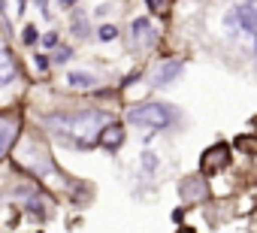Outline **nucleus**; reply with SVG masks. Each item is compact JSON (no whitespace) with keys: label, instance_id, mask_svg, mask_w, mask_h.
I'll use <instances>...</instances> for the list:
<instances>
[{"label":"nucleus","instance_id":"nucleus-4","mask_svg":"<svg viewBox=\"0 0 257 233\" xmlns=\"http://www.w3.org/2000/svg\"><path fill=\"white\" fill-rule=\"evenodd\" d=\"M230 25L242 34H254L257 31V0H245V4H239L233 13H230Z\"/></svg>","mask_w":257,"mask_h":233},{"label":"nucleus","instance_id":"nucleus-12","mask_svg":"<svg viewBox=\"0 0 257 233\" xmlns=\"http://www.w3.org/2000/svg\"><path fill=\"white\" fill-rule=\"evenodd\" d=\"M67 82H70V88H79V91H85V88H91L97 79H94L91 73H70V79H67Z\"/></svg>","mask_w":257,"mask_h":233},{"label":"nucleus","instance_id":"nucleus-22","mask_svg":"<svg viewBox=\"0 0 257 233\" xmlns=\"http://www.w3.org/2000/svg\"><path fill=\"white\" fill-rule=\"evenodd\" d=\"M37 67H40V70H46V67H49V61H46V55H37Z\"/></svg>","mask_w":257,"mask_h":233},{"label":"nucleus","instance_id":"nucleus-24","mask_svg":"<svg viewBox=\"0 0 257 233\" xmlns=\"http://www.w3.org/2000/svg\"><path fill=\"white\" fill-rule=\"evenodd\" d=\"M73 4H76V0H64V7H73Z\"/></svg>","mask_w":257,"mask_h":233},{"label":"nucleus","instance_id":"nucleus-14","mask_svg":"<svg viewBox=\"0 0 257 233\" xmlns=\"http://www.w3.org/2000/svg\"><path fill=\"white\" fill-rule=\"evenodd\" d=\"M146 4H149V10H152V13L164 16V13L170 10V4H173V0H146Z\"/></svg>","mask_w":257,"mask_h":233},{"label":"nucleus","instance_id":"nucleus-8","mask_svg":"<svg viewBox=\"0 0 257 233\" xmlns=\"http://www.w3.org/2000/svg\"><path fill=\"white\" fill-rule=\"evenodd\" d=\"M97 140H100L103 149H118V146L124 143V128H121V125H106Z\"/></svg>","mask_w":257,"mask_h":233},{"label":"nucleus","instance_id":"nucleus-5","mask_svg":"<svg viewBox=\"0 0 257 233\" xmlns=\"http://www.w3.org/2000/svg\"><path fill=\"white\" fill-rule=\"evenodd\" d=\"M227 164H230V146L218 143V146L206 149V155L200 158V173H203V176H215V173H221Z\"/></svg>","mask_w":257,"mask_h":233},{"label":"nucleus","instance_id":"nucleus-23","mask_svg":"<svg viewBox=\"0 0 257 233\" xmlns=\"http://www.w3.org/2000/svg\"><path fill=\"white\" fill-rule=\"evenodd\" d=\"M179 233H197V230H191V227H179Z\"/></svg>","mask_w":257,"mask_h":233},{"label":"nucleus","instance_id":"nucleus-21","mask_svg":"<svg viewBox=\"0 0 257 233\" xmlns=\"http://www.w3.org/2000/svg\"><path fill=\"white\" fill-rule=\"evenodd\" d=\"M67 58H70V52H67V49H61V52H58V58H55V61H58V64H64V61H67Z\"/></svg>","mask_w":257,"mask_h":233},{"label":"nucleus","instance_id":"nucleus-19","mask_svg":"<svg viewBox=\"0 0 257 233\" xmlns=\"http://www.w3.org/2000/svg\"><path fill=\"white\" fill-rule=\"evenodd\" d=\"M43 43H46L49 49H52V46H58V34H46V37H43Z\"/></svg>","mask_w":257,"mask_h":233},{"label":"nucleus","instance_id":"nucleus-15","mask_svg":"<svg viewBox=\"0 0 257 233\" xmlns=\"http://www.w3.org/2000/svg\"><path fill=\"white\" fill-rule=\"evenodd\" d=\"M236 146H239V149H245V152H254V155H257V140H254V137H239V140H236Z\"/></svg>","mask_w":257,"mask_h":233},{"label":"nucleus","instance_id":"nucleus-1","mask_svg":"<svg viewBox=\"0 0 257 233\" xmlns=\"http://www.w3.org/2000/svg\"><path fill=\"white\" fill-rule=\"evenodd\" d=\"M46 125L55 134L76 140L79 146H88L100 137V128L106 125V112H58V115H49Z\"/></svg>","mask_w":257,"mask_h":233},{"label":"nucleus","instance_id":"nucleus-10","mask_svg":"<svg viewBox=\"0 0 257 233\" xmlns=\"http://www.w3.org/2000/svg\"><path fill=\"white\" fill-rule=\"evenodd\" d=\"M16 79V64L7 49H0V85H10Z\"/></svg>","mask_w":257,"mask_h":233},{"label":"nucleus","instance_id":"nucleus-13","mask_svg":"<svg viewBox=\"0 0 257 233\" xmlns=\"http://www.w3.org/2000/svg\"><path fill=\"white\" fill-rule=\"evenodd\" d=\"M73 34H76V37H88V19H85L82 13L73 16Z\"/></svg>","mask_w":257,"mask_h":233},{"label":"nucleus","instance_id":"nucleus-17","mask_svg":"<svg viewBox=\"0 0 257 233\" xmlns=\"http://www.w3.org/2000/svg\"><path fill=\"white\" fill-rule=\"evenodd\" d=\"M155 167H158V158H155L152 152H146V155H143V170H149V173H152Z\"/></svg>","mask_w":257,"mask_h":233},{"label":"nucleus","instance_id":"nucleus-18","mask_svg":"<svg viewBox=\"0 0 257 233\" xmlns=\"http://www.w3.org/2000/svg\"><path fill=\"white\" fill-rule=\"evenodd\" d=\"M22 40H25V43H37V28H34V25H28V28L22 31Z\"/></svg>","mask_w":257,"mask_h":233},{"label":"nucleus","instance_id":"nucleus-3","mask_svg":"<svg viewBox=\"0 0 257 233\" xmlns=\"http://www.w3.org/2000/svg\"><path fill=\"white\" fill-rule=\"evenodd\" d=\"M19 161H22L28 170H34V173H46V176L52 173V176H55V167H52V161H49L46 149H43V146H37V143H25V146H22Z\"/></svg>","mask_w":257,"mask_h":233},{"label":"nucleus","instance_id":"nucleus-11","mask_svg":"<svg viewBox=\"0 0 257 233\" xmlns=\"http://www.w3.org/2000/svg\"><path fill=\"white\" fill-rule=\"evenodd\" d=\"M13 140H16V128H13L10 122L0 119V155H7V152H10Z\"/></svg>","mask_w":257,"mask_h":233},{"label":"nucleus","instance_id":"nucleus-20","mask_svg":"<svg viewBox=\"0 0 257 233\" xmlns=\"http://www.w3.org/2000/svg\"><path fill=\"white\" fill-rule=\"evenodd\" d=\"M248 230H251V233H257V209H254V212H251V218H248Z\"/></svg>","mask_w":257,"mask_h":233},{"label":"nucleus","instance_id":"nucleus-9","mask_svg":"<svg viewBox=\"0 0 257 233\" xmlns=\"http://www.w3.org/2000/svg\"><path fill=\"white\" fill-rule=\"evenodd\" d=\"M134 40H137V46L155 43V28H152L149 19H137V22H134Z\"/></svg>","mask_w":257,"mask_h":233},{"label":"nucleus","instance_id":"nucleus-16","mask_svg":"<svg viewBox=\"0 0 257 233\" xmlns=\"http://www.w3.org/2000/svg\"><path fill=\"white\" fill-rule=\"evenodd\" d=\"M97 37H100V40H103V43H109V40H115V37H118V31H115V28H112V25H103V28H100V31H97Z\"/></svg>","mask_w":257,"mask_h":233},{"label":"nucleus","instance_id":"nucleus-2","mask_svg":"<svg viewBox=\"0 0 257 233\" xmlns=\"http://www.w3.org/2000/svg\"><path fill=\"white\" fill-rule=\"evenodd\" d=\"M173 109L167 103H146V106H134L127 112V122L134 125H143V128H152V131H164L173 125Z\"/></svg>","mask_w":257,"mask_h":233},{"label":"nucleus","instance_id":"nucleus-7","mask_svg":"<svg viewBox=\"0 0 257 233\" xmlns=\"http://www.w3.org/2000/svg\"><path fill=\"white\" fill-rule=\"evenodd\" d=\"M179 73H182V61H164V64L158 67V73L152 76V85H155V88H167Z\"/></svg>","mask_w":257,"mask_h":233},{"label":"nucleus","instance_id":"nucleus-6","mask_svg":"<svg viewBox=\"0 0 257 233\" xmlns=\"http://www.w3.org/2000/svg\"><path fill=\"white\" fill-rule=\"evenodd\" d=\"M209 197V188H206V179L203 176H191L182 182V200L185 203H197V200H206Z\"/></svg>","mask_w":257,"mask_h":233}]
</instances>
